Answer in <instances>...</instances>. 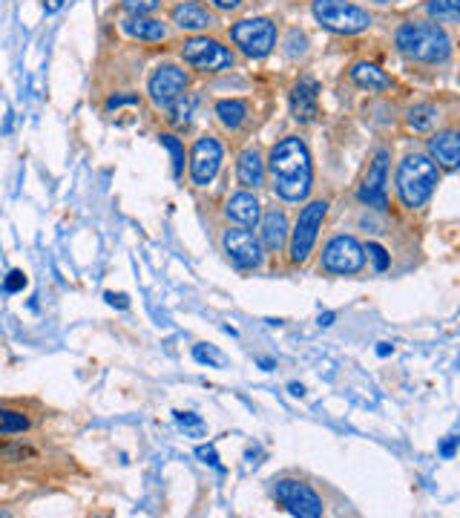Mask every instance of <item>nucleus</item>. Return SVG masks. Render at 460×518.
Listing matches in <instances>:
<instances>
[{
	"label": "nucleus",
	"instance_id": "nucleus-18",
	"mask_svg": "<svg viewBox=\"0 0 460 518\" xmlns=\"http://www.w3.org/2000/svg\"><path fill=\"white\" fill-rule=\"evenodd\" d=\"M121 29L136 38V41H164L167 38V26L156 21V18H144V15H130Z\"/></svg>",
	"mask_w": 460,
	"mask_h": 518
},
{
	"label": "nucleus",
	"instance_id": "nucleus-3",
	"mask_svg": "<svg viewBox=\"0 0 460 518\" xmlns=\"http://www.w3.org/2000/svg\"><path fill=\"white\" fill-rule=\"evenodd\" d=\"M437 185V167L432 159L414 153V156H406L400 162V170H397V193L403 199L406 208H423L432 196V190Z\"/></svg>",
	"mask_w": 460,
	"mask_h": 518
},
{
	"label": "nucleus",
	"instance_id": "nucleus-27",
	"mask_svg": "<svg viewBox=\"0 0 460 518\" xmlns=\"http://www.w3.org/2000/svg\"><path fill=\"white\" fill-rule=\"evenodd\" d=\"M161 144L167 147V153H170V159H173V176L179 179V176L184 173V147H182V142H179L176 136L164 133V136H161Z\"/></svg>",
	"mask_w": 460,
	"mask_h": 518
},
{
	"label": "nucleus",
	"instance_id": "nucleus-25",
	"mask_svg": "<svg viewBox=\"0 0 460 518\" xmlns=\"http://www.w3.org/2000/svg\"><path fill=\"white\" fill-rule=\"evenodd\" d=\"M429 15L437 18V21L455 24L460 15V0H432V3H429Z\"/></svg>",
	"mask_w": 460,
	"mask_h": 518
},
{
	"label": "nucleus",
	"instance_id": "nucleus-10",
	"mask_svg": "<svg viewBox=\"0 0 460 518\" xmlns=\"http://www.w3.org/2000/svg\"><path fill=\"white\" fill-rule=\"evenodd\" d=\"M184 90H187V72L179 70L176 64H159L147 81V93L156 101V107L164 110H170L182 98Z\"/></svg>",
	"mask_w": 460,
	"mask_h": 518
},
{
	"label": "nucleus",
	"instance_id": "nucleus-16",
	"mask_svg": "<svg viewBox=\"0 0 460 518\" xmlns=\"http://www.w3.org/2000/svg\"><path fill=\"white\" fill-rule=\"evenodd\" d=\"M429 150H432V156L437 159V165H443L446 170H455V167H458L460 139H458V133H455V130H443V133L432 136V142H429Z\"/></svg>",
	"mask_w": 460,
	"mask_h": 518
},
{
	"label": "nucleus",
	"instance_id": "nucleus-24",
	"mask_svg": "<svg viewBox=\"0 0 460 518\" xmlns=\"http://www.w3.org/2000/svg\"><path fill=\"white\" fill-rule=\"evenodd\" d=\"M29 429V418L15 409H0V435H18Z\"/></svg>",
	"mask_w": 460,
	"mask_h": 518
},
{
	"label": "nucleus",
	"instance_id": "nucleus-2",
	"mask_svg": "<svg viewBox=\"0 0 460 518\" xmlns=\"http://www.w3.org/2000/svg\"><path fill=\"white\" fill-rule=\"evenodd\" d=\"M394 44H397V49L406 58L423 61V64H440L452 52V41H449V35H446L443 26L420 24V21L400 26L397 35H394Z\"/></svg>",
	"mask_w": 460,
	"mask_h": 518
},
{
	"label": "nucleus",
	"instance_id": "nucleus-36",
	"mask_svg": "<svg viewBox=\"0 0 460 518\" xmlns=\"http://www.w3.org/2000/svg\"><path fill=\"white\" fill-rule=\"evenodd\" d=\"M455 449H458V438L452 435V438L440 447V455H443V458H452V455H455Z\"/></svg>",
	"mask_w": 460,
	"mask_h": 518
},
{
	"label": "nucleus",
	"instance_id": "nucleus-28",
	"mask_svg": "<svg viewBox=\"0 0 460 518\" xmlns=\"http://www.w3.org/2000/svg\"><path fill=\"white\" fill-rule=\"evenodd\" d=\"M193 357H196L199 363H205V366H213V369H222V366H225V354L219 352V349H213V346H205V343H199V346L193 349Z\"/></svg>",
	"mask_w": 460,
	"mask_h": 518
},
{
	"label": "nucleus",
	"instance_id": "nucleus-19",
	"mask_svg": "<svg viewBox=\"0 0 460 518\" xmlns=\"http://www.w3.org/2000/svg\"><path fill=\"white\" fill-rule=\"evenodd\" d=\"M233 222H239V225H245V228H253L256 222H259V202H256V196L253 193H236V196H230L228 208H225Z\"/></svg>",
	"mask_w": 460,
	"mask_h": 518
},
{
	"label": "nucleus",
	"instance_id": "nucleus-34",
	"mask_svg": "<svg viewBox=\"0 0 460 518\" xmlns=\"http://www.w3.org/2000/svg\"><path fill=\"white\" fill-rule=\"evenodd\" d=\"M124 104H138V93H124L107 98V110H118V107H124Z\"/></svg>",
	"mask_w": 460,
	"mask_h": 518
},
{
	"label": "nucleus",
	"instance_id": "nucleus-38",
	"mask_svg": "<svg viewBox=\"0 0 460 518\" xmlns=\"http://www.w3.org/2000/svg\"><path fill=\"white\" fill-rule=\"evenodd\" d=\"M334 317H337L334 311H325V314H320V326H331V323H334Z\"/></svg>",
	"mask_w": 460,
	"mask_h": 518
},
{
	"label": "nucleus",
	"instance_id": "nucleus-31",
	"mask_svg": "<svg viewBox=\"0 0 460 518\" xmlns=\"http://www.w3.org/2000/svg\"><path fill=\"white\" fill-rule=\"evenodd\" d=\"M23 288H26V274L18 271V268L9 271V277L3 280V291H6V294H21Z\"/></svg>",
	"mask_w": 460,
	"mask_h": 518
},
{
	"label": "nucleus",
	"instance_id": "nucleus-7",
	"mask_svg": "<svg viewBox=\"0 0 460 518\" xmlns=\"http://www.w3.org/2000/svg\"><path fill=\"white\" fill-rule=\"evenodd\" d=\"M366 265V248L354 236H334L322 251V268L331 274H357Z\"/></svg>",
	"mask_w": 460,
	"mask_h": 518
},
{
	"label": "nucleus",
	"instance_id": "nucleus-41",
	"mask_svg": "<svg viewBox=\"0 0 460 518\" xmlns=\"http://www.w3.org/2000/svg\"><path fill=\"white\" fill-rule=\"evenodd\" d=\"M61 3L64 0H44V9L46 12H55V9H61Z\"/></svg>",
	"mask_w": 460,
	"mask_h": 518
},
{
	"label": "nucleus",
	"instance_id": "nucleus-5",
	"mask_svg": "<svg viewBox=\"0 0 460 518\" xmlns=\"http://www.w3.org/2000/svg\"><path fill=\"white\" fill-rule=\"evenodd\" d=\"M233 44L251 58H265L276 44V26L268 18H248L230 26Z\"/></svg>",
	"mask_w": 460,
	"mask_h": 518
},
{
	"label": "nucleus",
	"instance_id": "nucleus-6",
	"mask_svg": "<svg viewBox=\"0 0 460 518\" xmlns=\"http://www.w3.org/2000/svg\"><path fill=\"white\" fill-rule=\"evenodd\" d=\"M325 213H328V202H322V199L305 205V208L299 211L297 225H294V231H291V259H294V262H305V259H308L314 242H317V234H320Z\"/></svg>",
	"mask_w": 460,
	"mask_h": 518
},
{
	"label": "nucleus",
	"instance_id": "nucleus-13",
	"mask_svg": "<svg viewBox=\"0 0 460 518\" xmlns=\"http://www.w3.org/2000/svg\"><path fill=\"white\" fill-rule=\"evenodd\" d=\"M222 245H225V254H228L239 268H259V265H262V248H259V242H256L253 234H248V231H242V228L225 231Z\"/></svg>",
	"mask_w": 460,
	"mask_h": 518
},
{
	"label": "nucleus",
	"instance_id": "nucleus-9",
	"mask_svg": "<svg viewBox=\"0 0 460 518\" xmlns=\"http://www.w3.org/2000/svg\"><path fill=\"white\" fill-rule=\"evenodd\" d=\"M274 498L279 504L288 507V513H294V516L299 518L322 516L320 495L314 493L308 484H302V481H294V478L274 481Z\"/></svg>",
	"mask_w": 460,
	"mask_h": 518
},
{
	"label": "nucleus",
	"instance_id": "nucleus-4",
	"mask_svg": "<svg viewBox=\"0 0 460 518\" xmlns=\"http://www.w3.org/2000/svg\"><path fill=\"white\" fill-rule=\"evenodd\" d=\"M314 18L325 29L340 32V35H357L371 26V15L366 9L345 3V0H314Z\"/></svg>",
	"mask_w": 460,
	"mask_h": 518
},
{
	"label": "nucleus",
	"instance_id": "nucleus-29",
	"mask_svg": "<svg viewBox=\"0 0 460 518\" xmlns=\"http://www.w3.org/2000/svg\"><path fill=\"white\" fill-rule=\"evenodd\" d=\"M368 257L374 259V268H377V271H386L391 265L389 251H386L383 245H377V242H368Z\"/></svg>",
	"mask_w": 460,
	"mask_h": 518
},
{
	"label": "nucleus",
	"instance_id": "nucleus-11",
	"mask_svg": "<svg viewBox=\"0 0 460 518\" xmlns=\"http://www.w3.org/2000/svg\"><path fill=\"white\" fill-rule=\"evenodd\" d=\"M386 176H389V150H377L374 162L368 167L366 179L360 185V202L368 208H377V211H386L389 199H386Z\"/></svg>",
	"mask_w": 460,
	"mask_h": 518
},
{
	"label": "nucleus",
	"instance_id": "nucleus-43",
	"mask_svg": "<svg viewBox=\"0 0 460 518\" xmlns=\"http://www.w3.org/2000/svg\"><path fill=\"white\" fill-rule=\"evenodd\" d=\"M377 3H394V0H377Z\"/></svg>",
	"mask_w": 460,
	"mask_h": 518
},
{
	"label": "nucleus",
	"instance_id": "nucleus-30",
	"mask_svg": "<svg viewBox=\"0 0 460 518\" xmlns=\"http://www.w3.org/2000/svg\"><path fill=\"white\" fill-rule=\"evenodd\" d=\"M124 9L130 15H150L159 9V0H124Z\"/></svg>",
	"mask_w": 460,
	"mask_h": 518
},
{
	"label": "nucleus",
	"instance_id": "nucleus-42",
	"mask_svg": "<svg viewBox=\"0 0 460 518\" xmlns=\"http://www.w3.org/2000/svg\"><path fill=\"white\" fill-rule=\"evenodd\" d=\"M259 366H262L265 372H271V369H274V360H259Z\"/></svg>",
	"mask_w": 460,
	"mask_h": 518
},
{
	"label": "nucleus",
	"instance_id": "nucleus-22",
	"mask_svg": "<svg viewBox=\"0 0 460 518\" xmlns=\"http://www.w3.org/2000/svg\"><path fill=\"white\" fill-rule=\"evenodd\" d=\"M216 116L228 130H239L248 118V104L239 101V98H225V101L216 104Z\"/></svg>",
	"mask_w": 460,
	"mask_h": 518
},
{
	"label": "nucleus",
	"instance_id": "nucleus-33",
	"mask_svg": "<svg viewBox=\"0 0 460 518\" xmlns=\"http://www.w3.org/2000/svg\"><path fill=\"white\" fill-rule=\"evenodd\" d=\"M196 455H199L205 464H210L213 470H222V461H219V455H216V449L213 447H199L196 449Z\"/></svg>",
	"mask_w": 460,
	"mask_h": 518
},
{
	"label": "nucleus",
	"instance_id": "nucleus-12",
	"mask_svg": "<svg viewBox=\"0 0 460 518\" xmlns=\"http://www.w3.org/2000/svg\"><path fill=\"white\" fill-rule=\"evenodd\" d=\"M219 167H222V144L216 142V139H210V136L199 139L196 147H193V153H190V176H193V182L199 188H207L216 179Z\"/></svg>",
	"mask_w": 460,
	"mask_h": 518
},
{
	"label": "nucleus",
	"instance_id": "nucleus-1",
	"mask_svg": "<svg viewBox=\"0 0 460 518\" xmlns=\"http://www.w3.org/2000/svg\"><path fill=\"white\" fill-rule=\"evenodd\" d=\"M271 179L276 193L288 202H302L311 193V156L308 147L297 136H288L271 150Z\"/></svg>",
	"mask_w": 460,
	"mask_h": 518
},
{
	"label": "nucleus",
	"instance_id": "nucleus-40",
	"mask_svg": "<svg viewBox=\"0 0 460 518\" xmlns=\"http://www.w3.org/2000/svg\"><path fill=\"white\" fill-rule=\"evenodd\" d=\"M391 352H394V346H391V343H380V346H377V354H380V357H389Z\"/></svg>",
	"mask_w": 460,
	"mask_h": 518
},
{
	"label": "nucleus",
	"instance_id": "nucleus-37",
	"mask_svg": "<svg viewBox=\"0 0 460 518\" xmlns=\"http://www.w3.org/2000/svg\"><path fill=\"white\" fill-rule=\"evenodd\" d=\"M207 3H213L216 9H236L242 0H207Z\"/></svg>",
	"mask_w": 460,
	"mask_h": 518
},
{
	"label": "nucleus",
	"instance_id": "nucleus-17",
	"mask_svg": "<svg viewBox=\"0 0 460 518\" xmlns=\"http://www.w3.org/2000/svg\"><path fill=\"white\" fill-rule=\"evenodd\" d=\"M173 24L184 32H202L207 26H213V15L199 3H179L173 9Z\"/></svg>",
	"mask_w": 460,
	"mask_h": 518
},
{
	"label": "nucleus",
	"instance_id": "nucleus-20",
	"mask_svg": "<svg viewBox=\"0 0 460 518\" xmlns=\"http://www.w3.org/2000/svg\"><path fill=\"white\" fill-rule=\"evenodd\" d=\"M236 176H239V185L245 188H259L265 182V165H262V156L256 150H245L236 162Z\"/></svg>",
	"mask_w": 460,
	"mask_h": 518
},
{
	"label": "nucleus",
	"instance_id": "nucleus-26",
	"mask_svg": "<svg viewBox=\"0 0 460 518\" xmlns=\"http://www.w3.org/2000/svg\"><path fill=\"white\" fill-rule=\"evenodd\" d=\"M173 418H176L179 429H184V435H190V438H202L207 432L205 421L193 412H173Z\"/></svg>",
	"mask_w": 460,
	"mask_h": 518
},
{
	"label": "nucleus",
	"instance_id": "nucleus-14",
	"mask_svg": "<svg viewBox=\"0 0 460 518\" xmlns=\"http://www.w3.org/2000/svg\"><path fill=\"white\" fill-rule=\"evenodd\" d=\"M320 113V84L314 78H299L291 93V116L308 124Z\"/></svg>",
	"mask_w": 460,
	"mask_h": 518
},
{
	"label": "nucleus",
	"instance_id": "nucleus-32",
	"mask_svg": "<svg viewBox=\"0 0 460 518\" xmlns=\"http://www.w3.org/2000/svg\"><path fill=\"white\" fill-rule=\"evenodd\" d=\"M0 452L6 455V458H12V461H23V458H32L35 452L29 447H21V444H15V447H0Z\"/></svg>",
	"mask_w": 460,
	"mask_h": 518
},
{
	"label": "nucleus",
	"instance_id": "nucleus-23",
	"mask_svg": "<svg viewBox=\"0 0 460 518\" xmlns=\"http://www.w3.org/2000/svg\"><path fill=\"white\" fill-rule=\"evenodd\" d=\"M406 121H409V127H412L414 133H426V130H432V124L437 121V110L432 104H414Z\"/></svg>",
	"mask_w": 460,
	"mask_h": 518
},
{
	"label": "nucleus",
	"instance_id": "nucleus-35",
	"mask_svg": "<svg viewBox=\"0 0 460 518\" xmlns=\"http://www.w3.org/2000/svg\"><path fill=\"white\" fill-rule=\"evenodd\" d=\"M104 300H107V303H110V306H115V308H127V306H130L127 294H113V291H107V294H104Z\"/></svg>",
	"mask_w": 460,
	"mask_h": 518
},
{
	"label": "nucleus",
	"instance_id": "nucleus-39",
	"mask_svg": "<svg viewBox=\"0 0 460 518\" xmlns=\"http://www.w3.org/2000/svg\"><path fill=\"white\" fill-rule=\"evenodd\" d=\"M288 389H291V395H294V398H302V395H305V386H302V383H291Z\"/></svg>",
	"mask_w": 460,
	"mask_h": 518
},
{
	"label": "nucleus",
	"instance_id": "nucleus-21",
	"mask_svg": "<svg viewBox=\"0 0 460 518\" xmlns=\"http://www.w3.org/2000/svg\"><path fill=\"white\" fill-rule=\"evenodd\" d=\"M351 81L363 90H389L391 87L389 75L374 64H366V61L351 67Z\"/></svg>",
	"mask_w": 460,
	"mask_h": 518
},
{
	"label": "nucleus",
	"instance_id": "nucleus-8",
	"mask_svg": "<svg viewBox=\"0 0 460 518\" xmlns=\"http://www.w3.org/2000/svg\"><path fill=\"white\" fill-rule=\"evenodd\" d=\"M182 58L184 64H190V67L202 72H219L233 64V52L228 47H222L213 38H202V35H196L184 44Z\"/></svg>",
	"mask_w": 460,
	"mask_h": 518
},
{
	"label": "nucleus",
	"instance_id": "nucleus-15",
	"mask_svg": "<svg viewBox=\"0 0 460 518\" xmlns=\"http://www.w3.org/2000/svg\"><path fill=\"white\" fill-rule=\"evenodd\" d=\"M259 234H262V242H265V248L268 251H282L285 248V242H288V219H285V213L282 211H271L265 213V219H262V225H259Z\"/></svg>",
	"mask_w": 460,
	"mask_h": 518
}]
</instances>
